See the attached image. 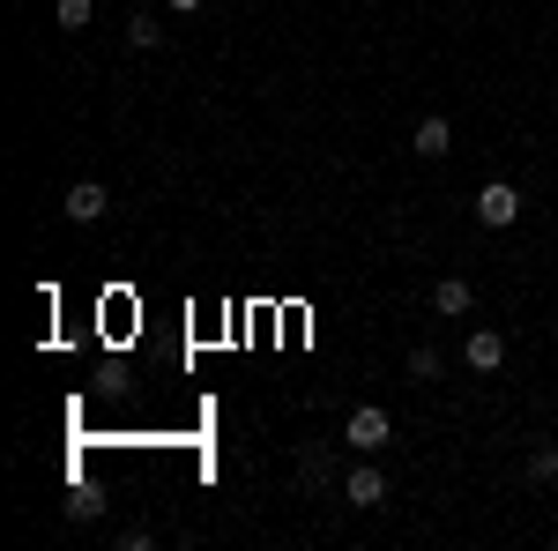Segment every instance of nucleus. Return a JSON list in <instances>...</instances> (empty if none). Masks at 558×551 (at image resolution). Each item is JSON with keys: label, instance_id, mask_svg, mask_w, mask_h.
<instances>
[{"label": "nucleus", "instance_id": "obj_5", "mask_svg": "<svg viewBox=\"0 0 558 551\" xmlns=\"http://www.w3.org/2000/svg\"><path fill=\"white\" fill-rule=\"evenodd\" d=\"M343 507H357V514L387 507V477H380V469H350V477H343Z\"/></svg>", "mask_w": 558, "mask_h": 551}, {"label": "nucleus", "instance_id": "obj_13", "mask_svg": "<svg viewBox=\"0 0 558 551\" xmlns=\"http://www.w3.org/2000/svg\"><path fill=\"white\" fill-rule=\"evenodd\" d=\"M165 8H172V15H194V8H202V0H165Z\"/></svg>", "mask_w": 558, "mask_h": 551}, {"label": "nucleus", "instance_id": "obj_4", "mask_svg": "<svg viewBox=\"0 0 558 551\" xmlns=\"http://www.w3.org/2000/svg\"><path fill=\"white\" fill-rule=\"evenodd\" d=\"M462 366H470V373H499V366H507V336H499V328H470V336H462Z\"/></svg>", "mask_w": 558, "mask_h": 551}, {"label": "nucleus", "instance_id": "obj_7", "mask_svg": "<svg viewBox=\"0 0 558 551\" xmlns=\"http://www.w3.org/2000/svg\"><path fill=\"white\" fill-rule=\"evenodd\" d=\"M432 306H439V313H447V321H454V313H470V306H476L470 276H439V284H432Z\"/></svg>", "mask_w": 558, "mask_h": 551}, {"label": "nucleus", "instance_id": "obj_9", "mask_svg": "<svg viewBox=\"0 0 558 551\" xmlns=\"http://www.w3.org/2000/svg\"><path fill=\"white\" fill-rule=\"evenodd\" d=\"M529 484H558V447H536L529 455Z\"/></svg>", "mask_w": 558, "mask_h": 551}, {"label": "nucleus", "instance_id": "obj_8", "mask_svg": "<svg viewBox=\"0 0 558 551\" xmlns=\"http://www.w3.org/2000/svg\"><path fill=\"white\" fill-rule=\"evenodd\" d=\"M89 15H97L89 0H60V8H52V23H60V31H89Z\"/></svg>", "mask_w": 558, "mask_h": 551}, {"label": "nucleus", "instance_id": "obj_12", "mask_svg": "<svg viewBox=\"0 0 558 551\" xmlns=\"http://www.w3.org/2000/svg\"><path fill=\"white\" fill-rule=\"evenodd\" d=\"M68 514H75V522H97L105 500H97V492H68Z\"/></svg>", "mask_w": 558, "mask_h": 551}, {"label": "nucleus", "instance_id": "obj_1", "mask_svg": "<svg viewBox=\"0 0 558 551\" xmlns=\"http://www.w3.org/2000/svg\"><path fill=\"white\" fill-rule=\"evenodd\" d=\"M387 440H395V418H387L380 403H357L343 418V447H357V455H380Z\"/></svg>", "mask_w": 558, "mask_h": 551}, {"label": "nucleus", "instance_id": "obj_10", "mask_svg": "<svg viewBox=\"0 0 558 551\" xmlns=\"http://www.w3.org/2000/svg\"><path fill=\"white\" fill-rule=\"evenodd\" d=\"M128 38L142 45V52H149V45L165 38V23H157V15H128Z\"/></svg>", "mask_w": 558, "mask_h": 551}, {"label": "nucleus", "instance_id": "obj_2", "mask_svg": "<svg viewBox=\"0 0 558 551\" xmlns=\"http://www.w3.org/2000/svg\"><path fill=\"white\" fill-rule=\"evenodd\" d=\"M476 224H492V231L521 224V187L514 179H484V187H476Z\"/></svg>", "mask_w": 558, "mask_h": 551}, {"label": "nucleus", "instance_id": "obj_6", "mask_svg": "<svg viewBox=\"0 0 558 551\" xmlns=\"http://www.w3.org/2000/svg\"><path fill=\"white\" fill-rule=\"evenodd\" d=\"M410 149H417V157H447V149H454L447 112H425V120H417V134H410Z\"/></svg>", "mask_w": 558, "mask_h": 551}, {"label": "nucleus", "instance_id": "obj_11", "mask_svg": "<svg viewBox=\"0 0 558 551\" xmlns=\"http://www.w3.org/2000/svg\"><path fill=\"white\" fill-rule=\"evenodd\" d=\"M410 373H417V381H439V350H432V343L410 350Z\"/></svg>", "mask_w": 558, "mask_h": 551}, {"label": "nucleus", "instance_id": "obj_3", "mask_svg": "<svg viewBox=\"0 0 558 551\" xmlns=\"http://www.w3.org/2000/svg\"><path fill=\"white\" fill-rule=\"evenodd\" d=\"M60 209H68V224H105L112 194H105V179H75V187L60 194Z\"/></svg>", "mask_w": 558, "mask_h": 551}]
</instances>
